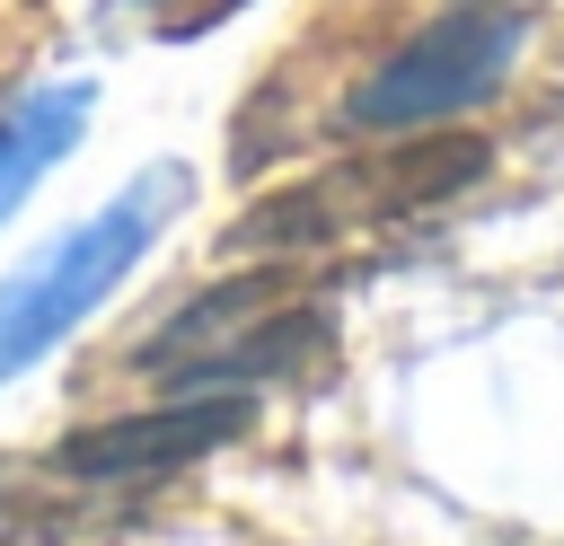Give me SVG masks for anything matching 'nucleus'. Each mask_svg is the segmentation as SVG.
I'll return each mask as SVG.
<instances>
[{
	"mask_svg": "<svg viewBox=\"0 0 564 546\" xmlns=\"http://www.w3.org/2000/svg\"><path fill=\"white\" fill-rule=\"evenodd\" d=\"M485 167H494V141H476V132H441V123L432 132H379V150H352L300 185L256 194L229 220V255H317V247L370 238L388 220H414V211L467 194Z\"/></svg>",
	"mask_w": 564,
	"mask_h": 546,
	"instance_id": "1",
	"label": "nucleus"
},
{
	"mask_svg": "<svg viewBox=\"0 0 564 546\" xmlns=\"http://www.w3.org/2000/svg\"><path fill=\"white\" fill-rule=\"evenodd\" d=\"M185 194H194V167H185V159H159V167H141L106 211H88L79 229H62L44 255H26V264L0 282V387L26 379L44 352H62V343L141 273V255H150L159 229L185 211Z\"/></svg>",
	"mask_w": 564,
	"mask_h": 546,
	"instance_id": "2",
	"label": "nucleus"
},
{
	"mask_svg": "<svg viewBox=\"0 0 564 546\" xmlns=\"http://www.w3.org/2000/svg\"><path fill=\"white\" fill-rule=\"evenodd\" d=\"M520 62V18L494 0H458L449 18H432L423 35H405L352 97L344 123L352 132H432L467 106H485Z\"/></svg>",
	"mask_w": 564,
	"mask_h": 546,
	"instance_id": "3",
	"label": "nucleus"
},
{
	"mask_svg": "<svg viewBox=\"0 0 564 546\" xmlns=\"http://www.w3.org/2000/svg\"><path fill=\"white\" fill-rule=\"evenodd\" d=\"M256 423V396L247 387H185L150 414H115V423H88V432H62L53 440V476H88V484H123V476H167V467H194L212 449H229L238 432Z\"/></svg>",
	"mask_w": 564,
	"mask_h": 546,
	"instance_id": "4",
	"label": "nucleus"
},
{
	"mask_svg": "<svg viewBox=\"0 0 564 546\" xmlns=\"http://www.w3.org/2000/svg\"><path fill=\"white\" fill-rule=\"evenodd\" d=\"M88 106H97V79H44V88L0 97V220L35 194L44 167H62L79 150Z\"/></svg>",
	"mask_w": 564,
	"mask_h": 546,
	"instance_id": "5",
	"label": "nucleus"
}]
</instances>
